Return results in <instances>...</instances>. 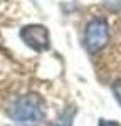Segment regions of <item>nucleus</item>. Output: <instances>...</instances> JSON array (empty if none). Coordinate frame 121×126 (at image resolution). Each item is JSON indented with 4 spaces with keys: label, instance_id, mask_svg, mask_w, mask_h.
Segmentation results:
<instances>
[{
    "label": "nucleus",
    "instance_id": "nucleus-5",
    "mask_svg": "<svg viewBox=\"0 0 121 126\" xmlns=\"http://www.w3.org/2000/svg\"><path fill=\"white\" fill-rule=\"evenodd\" d=\"M111 91H113V94H114V97H116V101L121 104V79H118V81L113 82Z\"/></svg>",
    "mask_w": 121,
    "mask_h": 126
},
{
    "label": "nucleus",
    "instance_id": "nucleus-2",
    "mask_svg": "<svg viewBox=\"0 0 121 126\" xmlns=\"http://www.w3.org/2000/svg\"><path fill=\"white\" fill-rule=\"evenodd\" d=\"M84 40H86V47L91 52H98L104 47L109 40V29H108V22L104 19H92L86 27V34H84Z\"/></svg>",
    "mask_w": 121,
    "mask_h": 126
},
{
    "label": "nucleus",
    "instance_id": "nucleus-3",
    "mask_svg": "<svg viewBox=\"0 0 121 126\" xmlns=\"http://www.w3.org/2000/svg\"><path fill=\"white\" fill-rule=\"evenodd\" d=\"M20 39L24 40L30 49H34L37 52L47 50L49 46H50L49 30L45 29L44 25H37V24L22 27V30H20Z\"/></svg>",
    "mask_w": 121,
    "mask_h": 126
},
{
    "label": "nucleus",
    "instance_id": "nucleus-6",
    "mask_svg": "<svg viewBox=\"0 0 121 126\" xmlns=\"http://www.w3.org/2000/svg\"><path fill=\"white\" fill-rule=\"evenodd\" d=\"M98 126H121L118 121H106V119H99Z\"/></svg>",
    "mask_w": 121,
    "mask_h": 126
},
{
    "label": "nucleus",
    "instance_id": "nucleus-1",
    "mask_svg": "<svg viewBox=\"0 0 121 126\" xmlns=\"http://www.w3.org/2000/svg\"><path fill=\"white\" fill-rule=\"evenodd\" d=\"M9 116L19 125H39L45 116V108L37 94H25L10 104Z\"/></svg>",
    "mask_w": 121,
    "mask_h": 126
},
{
    "label": "nucleus",
    "instance_id": "nucleus-4",
    "mask_svg": "<svg viewBox=\"0 0 121 126\" xmlns=\"http://www.w3.org/2000/svg\"><path fill=\"white\" fill-rule=\"evenodd\" d=\"M72 118H74V109H71V113H69V111H66V113L62 114V118L56 123V126H71Z\"/></svg>",
    "mask_w": 121,
    "mask_h": 126
}]
</instances>
